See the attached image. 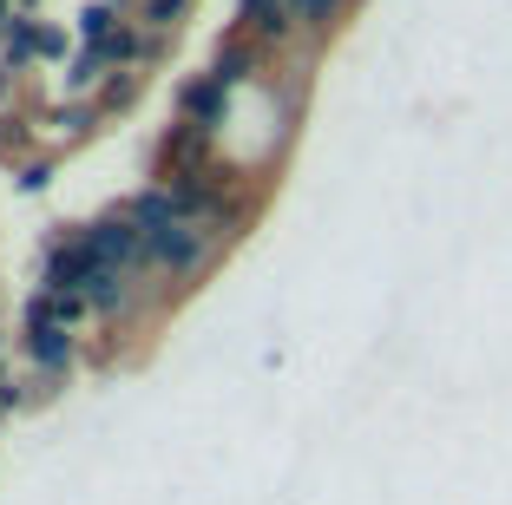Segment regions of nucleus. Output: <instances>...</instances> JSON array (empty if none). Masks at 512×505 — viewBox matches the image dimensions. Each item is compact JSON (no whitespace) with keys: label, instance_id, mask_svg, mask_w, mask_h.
Wrapping results in <instances>:
<instances>
[{"label":"nucleus","instance_id":"1","mask_svg":"<svg viewBox=\"0 0 512 505\" xmlns=\"http://www.w3.org/2000/svg\"><path fill=\"white\" fill-rule=\"evenodd\" d=\"M224 256H230V243L217 237V230H204V223H171V230L145 237V276L165 283L171 296H184V289H197Z\"/></svg>","mask_w":512,"mask_h":505},{"label":"nucleus","instance_id":"2","mask_svg":"<svg viewBox=\"0 0 512 505\" xmlns=\"http://www.w3.org/2000/svg\"><path fill=\"white\" fill-rule=\"evenodd\" d=\"M20 361H27V374H60V381H73L79 368H86V335L79 328H60V322H27L14 335Z\"/></svg>","mask_w":512,"mask_h":505},{"label":"nucleus","instance_id":"3","mask_svg":"<svg viewBox=\"0 0 512 505\" xmlns=\"http://www.w3.org/2000/svg\"><path fill=\"white\" fill-rule=\"evenodd\" d=\"M230 112H237V92H230V86H217L211 73L178 79V92H171V119L197 125V132H211L217 145H224V132H230Z\"/></svg>","mask_w":512,"mask_h":505},{"label":"nucleus","instance_id":"4","mask_svg":"<svg viewBox=\"0 0 512 505\" xmlns=\"http://www.w3.org/2000/svg\"><path fill=\"white\" fill-rule=\"evenodd\" d=\"M270 66H276L270 46H256V40H243V33L224 27V40L211 46L204 73H211L217 86H230V92H250V86H263V79H270Z\"/></svg>","mask_w":512,"mask_h":505},{"label":"nucleus","instance_id":"5","mask_svg":"<svg viewBox=\"0 0 512 505\" xmlns=\"http://www.w3.org/2000/svg\"><path fill=\"white\" fill-rule=\"evenodd\" d=\"M40 119H46V138H53V145H46L53 158H66V151L92 145V138L106 132V112H99L92 99H53V105L40 112Z\"/></svg>","mask_w":512,"mask_h":505},{"label":"nucleus","instance_id":"6","mask_svg":"<svg viewBox=\"0 0 512 505\" xmlns=\"http://www.w3.org/2000/svg\"><path fill=\"white\" fill-rule=\"evenodd\" d=\"M355 7H362V0H289V20H296V33L309 46H329L335 33L355 20Z\"/></svg>","mask_w":512,"mask_h":505},{"label":"nucleus","instance_id":"7","mask_svg":"<svg viewBox=\"0 0 512 505\" xmlns=\"http://www.w3.org/2000/svg\"><path fill=\"white\" fill-rule=\"evenodd\" d=\"M40 20L46 14H27V7L7 20V33H0V66H7V73H20V79L40 73Z\"/></svg>","mask_w":512,"mask_h":505},{"label":"nucleus","instance_id":"8","mask_svg":"<svg viewBox=\"0 0 512 505\" xmlns=\"http://www.w3.org/2000/svg\"><path fill=\"white\" fill-rule=\"evenodd\" d=\"M106 73H112V66L99 60V46H79L73 60H66L60 73H53V92H60V99H99Z\"/></svg>","mask_w":512,"mask_h":505},{"label":"nucleus","instance_id":"9","mask_svg":"<svg viewBox=\"0 0 512 505\" xmlns=\"http://www.w3.org/2000/svg\"><path fill=\"white\" fill-rule=\"evenodd\" d=\"M191 14H197V0H138V14H132V20H138L145 33H165V40H178Z\"/></svg>","mask_w":512,"mask_h":505},{"label":"nucleus","instance_id":"10","mask_svg":"<svg viewBox=\"0 0 512 505\" xmlns=\"http://www.w3.org/2000/svg\"><path fill=\"white\" fill-rule=\"evenodd\" d=\"M145 99V73H106V86H99V112H106V125L112 119H125V112H132V105Z\"/></svg>","mask_w":512,"mask_h":505},{"label":"nucleus","instance_id":"11","mask_svg":"<svg viewBox=\"0 0 512 505\" xmlns=\"http://www.w3.org/2000/svg\"><path fill=\"white\" fill-rule=\"evenodd\" d=\"M53 178H60V158H53V151H33V158L14 164V197H46Z\"/></svg>","mask_w":512,"mask_h":505},{"label":"nucleus","instance_id":"12","mask_svg":"<svg viewBox=\"0 0 512 505\" xmlns=\"http://www.w3.org/2000/svg\"><path fill=\"white\" fill-rule=\"evenodd\" d=\"M0 158H7V171H14L20 158H33V112L20 105V112H0Z\"/></svg>","mask_w":512,"mask_h":505},{"label":"nucleus","instance_id":"13","mask_svg":"<svg viewBox=\"0 0 512 505\" xmlns=\"http://www.w3.org/2000/svg\"><path fill=\"white\" fill-rule=\"evenodd\" d=\"M73 53H79L73 27H60V20H40V73H60Z\"/></svg>","mask_w":512,"mask_h":505},{"label":"nucleus","instance_id":"14","mask_svg":"<svg viewBox=\"0 0 512 505\" xmlns=\"http://www.w3.org/2000/svg\"><path fill=\"white\" fill-rule=\"evenodd\" d=\"M0 414H33V387H27V374L0 368Z\"/></svg>","mask_w":512,"mask_h":505},{"label":"nucleus","instance_id":"15","mask_svg":"<svg viewBox=\"0 0 512 505\" xmlns=\"http://www.w3.org/2000/svg\"><path fill=\"white\" fill-rule=\"evenodd\" d=\"M20 14V0H0V33H7V20Z\"/></svg>","mask_w":512,"mask_h":505},{"label":"nucleus","instance_id":"16","mask_svg":"<svg viewBox=\"0 0 512 505\" xmlns=\"http://www.w3.org/2000/svg\"><path fill=\"white\" fill-rule=\"evenodd\" d=\"M0 355H7V322H0ZM0 368H7V361H0Z\"/></svg>","mask_w":512,"mask_h":505},{"label":"nucleus","instance_id":"17","mask_svg":"<svg viewBox=\"0 0 512 505\" xmlns=\"http://www.w3.org/2000/svg\"><path fill=\"white\" fill-rule=\"evenodd\" d=\"M20 7H27V14H40V7H46V0H20Z\"/></svg>","mask_w":512,"mask_h":505}]
</instances>
